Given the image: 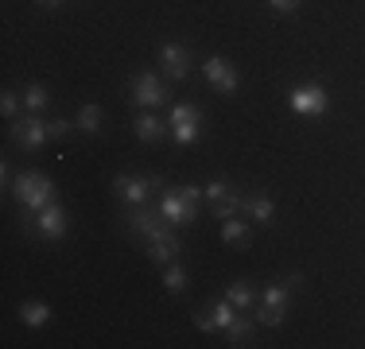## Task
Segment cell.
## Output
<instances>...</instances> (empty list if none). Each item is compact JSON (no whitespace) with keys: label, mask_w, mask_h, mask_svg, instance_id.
<instances>
[{"label":"cell","mask_w":365,"mask_h":349,"mask_svg":"<svg viewBox=\"0 0 365 349\" xmlns=\"http://www.w3.org/2000/svg\"><path fill=\"white\" fill-rule=\"evenodd\" d=\"M12 194H16V202L24 206V214H39L43 206L58 202V190H55V182H51L43 171H24V174H16V182H12Z\"/></svg>","instance_id":"1"},{"label":"cell","mask_w":365,"mask_h":349,"mask_svg":"<svg viewBox=\"0 0 365 349\" xmlns=\"http://www.w3.org/2000/svg\"><path fill=\"white\" fill-rule=\"evenodd\" d=\"M303 276H288L280 279V283H268L264 291H260V311H257V322H264V326H280L284 314H288L292 307V295L295 287H299Z\"/></svg>","instance_id":"2"},{"label":"cell","mask_w":365,"mask_h":349,"mask_svg":"<svg viewBox=\"0 0 365 349\" xmlns=\"http://www.w3.org/2000/svg\"><path fill=\"white\" fill-rule=\"evenodd\" d=\"M198 198H202V190H198V187L168 190V194L160 198V214L168 217L171 225H190L198 217Z\"/></svg>","instance_id":"3"},{"label":"cell","mask_w":365,"mask_h":349,"mask_svg":"<svg viewBox=\"0 0 365 349\" xmlns=\"http://www.w3.org/2000/svg\"><path fill=\"white\" fill-rule=\"evenodd\" d=\"M168 128H171V140H175L179 147H190L198 140V128H202V109H198V105H190V101L171 105Z\"/></svg>","instance_id":"4"},{"label":"cell","mask_w":365,"mask_h":349,"mask_svg":"<svg viewBox=\"0 0 365 349\" xmlns=\"http://www.w3.org/2000/svg\"><path fill=\"white\" fill-rule=\"evenodd\" d=\"M288 105H292V113H299V117H323V113L330 109V93L319 82H299V85L288 90Z\"/></svg>","instance_id":"5"},{"label":"cell","mask_w":365,"mask_h":349,"mask_svg":"<svg viewBox=\"0 0 365 349\" xmlns=\"http://www.w3.org/2000/svg\"><path fill=\"white\" fill-rule=\"evenodd\" d=\"M24 229L36 233V237H43V241H63L66 237V209L58 206V202L43 206L39 214L24 217Z\"/></svg>","instance_id":"6"},{"label":"cell","mask_w":365,"mask_h":349,"mask_svg":"<svg viewBox=\"0 0 365 349\" xmlns=\"http://www.w3.org/2000/svg\"><path fill=\"white\" fill-rule=\"evenodd\" d=\"M128 98L133 105H140V109H155V105H168V82H163L160 74H152V70H140V74L133 78V85H128Z\"/></svg>","instance_id":"7"},{"label":"cell","mask_w":365,"mask_h":349,"mask_svg":"<svg viewBox=\"0 0 365 349\" xmlns=\"http://www.w3.org/2000/svg\"><path fill=\"white\" fill-rule=\"evenodd\" d=\"M12 140L24 147V152H39V147L51 140V120H43L39 113H24V117L12 125Z\"/></svg>","instance_id":"8"},{"label":"cell","mask_w":365,"mask_h":349,"mask_svg":"<svg viewBox=\"0 0 365 349\" xmlns=\"http://www.w3.org/2000/svg\"><path fill=\"white\" fill-rule=\"evenodd\" d=\"M155 187H160V179H152V174H117L113 179V194L128 206H144Z\"/></svg>","instance_id":"9"},{"label":"cell","mask_w":365,"mask_h":349,"mask_svg":"<svg viewBox=\"0 0 365 349\" xmlns=\"http://www.w3.org/2000/svg\"><path fill=\"white\" fill-rule=\"evenodd\" d=\"M168 217H163L160 214V209H152V206H133V209H128V214H125V229L128 233H133V237H140V241H148V237H155V233H160V229H168Z\"/></svg>","instance_id":"10"},{"label":"cell","mask_w":365,"mask_h":349,"mask_svg":"<svg viewBox=\"0 0 365 349\" xmlns=\"http://www.w3.org/2000/svg\"><path fill=\"white\" fill-rule=\"evenodd\" d=\"M202 74H206V82L214 85L218 93H237L241 90V74L233 70L230 58H222V55H210L202 63Z\"/></svg>","instance_id":"11"},{"label":"cell","mask_w":365,"mask_h":349,"mask_svg":"<svg viewBox=\"0 0 365 349\" xmlns=\"http://www.w3.org/2000/svg\"><path fill=\"white\" fill-rule=\"evenodd\" d=\"M144 252H148V260H152V264H171V260H179L182 241L171 233V225H168V229H160L155 237L144 241Z\"/></svg>","instance_id":"12"},{"label":"cell","mask_w":365,"mask_h":349,"mask_svg":"<svg viewBox=\"0 0 365 349\" xmlns=\"http://www.w3.org/2000/svg\"><path fill=\"white\" fill-rule=\"evenodd\" d=\"M160 70L171 82H182V78L190 74V51L179 47V43H163L160 47Z\"/></svg>","instance_id":"13"},{"label":"cell","mask_w":365,"mask_h":349,"mask_svg":"<svg viewBox=\"0 0 365 349\" xmlns=\"http://www.w3.org/2000/svg\"><path fill=\"white\" fill-rule=\"evenodd\" d=\"M133 132H136V140L140 144H160L163 136H171V128H168V120H160V117H152V113H140L136 117V125H133Z\"/></svg>","instance_id":"14"},{"label":"cell","mask_w":365,"mask_h":349,"mask_svg":"<svg viewBox=\"0 0 365 349\" xmlns=\"http://www.w3.org/2000/svg\"><path fill=\"white\" fill-rule=\"evenodd\" d=\"M245 214L257 225H272L276 222V202L268 194H245Z\"/></svg>","instance_id":"15"},{"label":"cell","mask_w":365,"mask_h":349,"mask_svg":"<svg viewBox=\"0 0 365 349\" xmlns=\"http://www.w3.org/2000/svg\"><path fill=\"white\" fill-rule=\"evenodd\" d=\"M241 209H245V198H241L237 190H225L222 198H214V202H210V217L225 222V217H237Z\"/></svg>","instance_id":"16"},{"label":"cell","mask_w":365,"mask_h":349,"mask_svg":"<svg viewBox=\"0 0 365 349\" xmlns=\"http://www.w3.org/2000/svg\"><path fill=\"white\" fill-rule=\"evenodd\" d=\"M222 241L225 244H241V249H245V244L253 241V229H249L241 217H225V222H222Z\"/></svg>","instance_id":"17"},{"label":"cell","mask_w":365,"mask_h":349,"mask_svg":"<svg viewBox=\"0 0 365 349\" xmlns=\"http://www.w3.org/2000/svg\"><path fill=\"white\" fill-rule=\"evenodd\" d=\"M101 120H106L101 105H82V109H78V117H74V125L82 128L86 136H93V132H101Z\"/></svg>","instance_id":"18"},{"label":"cell","mask_w":365,"mask_h":349,"mask_svg":"<svg viewBox=\"0 0 365 349\" xmlns=\"http://www.w3.org/2000/svg\"><path fill=\"white\" fill-rule=\"evenodd\" d=\"M20 322H24V326H47V322H51V307L43 299L24 303V307H20Z\"/></svg>","instance_id":"19"},{"label":"cell","mask_w":365,"mask_h":349,"mask_svg":"<svg viewBox=\"0 0 365 349\" xmlns=\"http://www.w3.org/2000/svg\"><path fill=\"white\" fill-rule=\"evenodd\" d=\"M237 314H241V311L222 295V303H214V307H210V334H214V330H230V322L237 318Z\"/></svg>","instance_id":"20"},{"label":"cell","mask_w":365,"mask_h":349,"mask_svg":"<svg viewBox=\"0 0 365 349\" xmlns=\"http://www.w3.org/2000/svg\"><path fill=\"white\" fill-rule=\"evenodd\" d=\"M225 338H230V345H245V342H253V318H249V314L241 311L237 318L230 322V330H225Z\"/></svg>","instance_id":"21"},{"label":"cell","mask_w":365,"mask_h":349,"mask_svg":"<svg viewBox=\"0 0 365 349\" xmlns=\"http://www.w3.org/2000/svg\"><path fill=\"white\" fill-rule=\"evenodd\" d=\"M225 299H230L237 311H253V303L260 299V295L249 283H230V287H225Z\"/></svg>","instance_id":"22"},{"label":"cell","mask_w":365,"mask_h":349,"mask_svg":"<svg viewBox=\"0 0 365 349\" xmlns=\"http://www.w3.org/2000/svg\"><path fill=\"white\" fill-rule=\"evenodd\" d=\"M47 105H51V90L43 82H31L28 90H24V109L28 113H43Z\"/></svg>","instance_id":"23"},{"label":"cell","mask_w":365,"mask_h":349,"mask_svg":"<svg viewBox=\"0 0 365 349\" xmlns=\"http://www.w3.org/2000/svg\"><path fill=\"white\" fill-rule=\"evenodd\" d=\"M163 287H168L171 295H182V291H187V272H182V264H175V260H171L168 272H163Z\"/></svg>","instance_id":"24"},{"label":"cell","mask_w":365,"mask_h":349,"mask_svg":"<svg viewBox=\"0 0 365 349\" xmlns=\"http://www.w3.org/2000/svg\"><path fill=\"white\" fill-rule=\"evenodd\" d=\"M0 113H4V120H16V117H20V93L4 90V98H0Z\"/></svg>","instance_id":"25"},{"label":"cell","mask_w":365,"mask_h":349,"mask_svg":"<svg viewBox=\"0 0 365 349\" xmlns=\"http://www.w3.org/2000/svg\"><path fill=\"white\" fill-rule=\"evenodd\" d=\"M66 132H71V120H63V117L51 120V140H63Z\"/></svg>","instance_id":"26"},{"label":"cell","mask_w":365,"mask_h":349,"mask_svg":"<svg viewBox=\"0 0 365 349\" xmlns=\"http://www.w3.org/2000/svg\"><path fill=\"white\" fill-rule=\"evenodd\" d=\"M225 190H230V182H225V179H214L210 187H206V194H210V202H214V198H222V194H225Z\"/></svg>","instance_id":"27"},{"label":"cell","mask_w":365,"mask_h":349,"mask_svg":"<svg viewBox=\"0 0 365 349\" xmlns=\"http://www.w3.org/2000/svg\"><path fill=\"white\" fill-rule=\"evenodd\" d=\"M268 4H272V12H295L303 0H268Z\"/></svg>","instance_id":"28"},{"label":"cell","mask_w":365,"mask_h":349,"mask_svg":"<svg viewBox=\"0 0 365 349\" xmlns=\"http://www.w3.org/2000/svg\"><path fill=\"white\" fill-rule=\"evenodd\" d=\"M0 182H4L8 190H12V182H16V179H12V167H8V163H0Z\"/></svg>","instance_id":"29"},{"label":"cell","mask_w":365,"mask_h":349,"mask_svg":"<svg viewBox=\"0 0 365 349\" xmlns=\"http://www.w3.org/2000/svg\"><path fill=\"white\" fill-rule=\"evenodd\" d=\"M36 4H43V8H58L63 0H36Z\"/></svg>","instance_id":"30"}]
</instances>
